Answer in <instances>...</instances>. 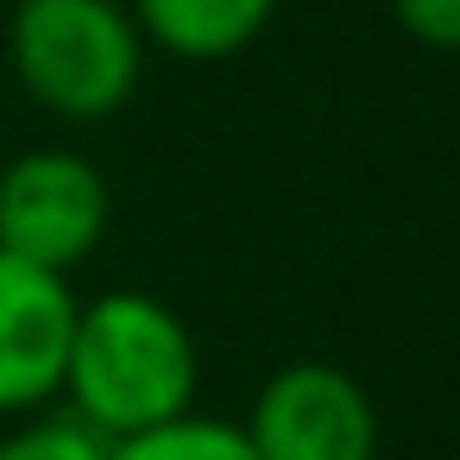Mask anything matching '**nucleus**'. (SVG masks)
<instances>
[{
	"label": "nucleus",
	"instance_id": "nucleus-1",
	"mask_svg": "<svg viewBox=\"0 0 460 460\" xmlns=\"http://www.w3.org/2000/svg\"><path fill=\"white\" fill-rule=\"evenodd\" d=\"M196 378H202L196 334L171 303L146 290H108L95 303H76L58 397H70V416L95 429L108 447L190 416Z\"/></svg>",
	"mask_w": 460,
	"mask_h": 460
},
{
	"label": "nucleus",
	"instance_id": "nucleus-2",
	"mask_svg": "<svg viewBox=\"0 0 460 460\" xmlns=\"http://www.w3.org/2000/svg\"><path fill=\"white\" fill-rule=\"evenodd\" d=\"M7 58L20 89L58 120H108L146 76V39L120 0H20Z\"/></svg>",
	"mask_w": 460,
	"mask_h": 460
},
{
	"label": "nucleus",
	"instance_id": "nucleus-3",
	"mask_svg": "<svg viewBox=\"0 0 460 460\" xmlns=\"http://www.w3.org/2000/svg\"><path fill=\"white\" fill-rule=\"evenodd\" d=\"M108 221H114L108 177L83 152L39 146L0 171V252L7 259L70 278V265H83L102 246Z\"/></svg>",
	"mask_w": 460,
	"mask_h": 460
},
{
	"label": "nucleus",
	"instance_id": "nucleus-4",
	"mask_svg": "<svg viewBox=\"0 0 460 460\" xmlns=\"http://www.w3.org/2000/svg\"><path fill=\"white\" fill-rule=\"evenodd\" d=\"M240 435L259 460H372L378 410L347 366L296 359L259 385Z\"/></svg>",
	"mask_w": 460,
	"mask_h": 460
},
{
	"label": "nucleus",
	"instance_id": "nucleus-5",
	"mask_svg": "<svg viewBox=\"0 0 460 460\" xmlns=\"http://www.w3.org/2000/svg\"><path fill=\"white\" fill-rule=\"evenodd\" d=\"M70 328V278L0 252V416H32L64 391Z\"/></svg>",
	"mask_w": 460,
	"mask_h": 460
},
{
	"label": "nucleus",
	"instance_id": "nucleus-6",
	"mask_svg": "<svg viewBox=\"0 0 460 460\" xmlns=\"http://www.w3.org/2000/svg\"><path fill=\"white\" fill-rule=\"evenodd\" d=\"M146 51L177 64H227L265 39L278 0H127Z\"/></svg>",
	"mask_w": 460,
	"mask_h": 460
},
{
	"label": "nucleus",
	"instance_id": "nucleus-7",
	"mask_svg": "<svg viewBox=\"0 0 460 460\" xmlns=\"http://www.w3.org/2000/svg\"><path fill=\"white\" fill-rule=\"evenodd\" d=\"M108 460H259L252 441L240 435V422H221V416H177L152 435H133V441H114Z\"/></svg>",
	"mask_w": 460,
	"mask_h": 460
},
{
	"label": "nucleus",
	"instance_id": "nucleus-8",
	"mask_svg": "<svg viewBox=\"0 0 460 460\" xmlns=\"http://www.w3.org/2000/svg\"><path fill=\"white\" fill-rule=\"evenodd\" d=\"M0 460H108V441L64 410V416H32L20 429H7Z\"/></svg>",
	"mask_w": 460,
	"mask_h": 460
},
{
	"label": "nucleus",
	"instance_id": "nucleus-9",
	"mask_svg": "<svg viewBox=\"0 0 460 460\" xmlns=\"http://www.w3.org/2000/svg\"><path fill=\"white\" fill-rule=\"evenodd\" d=\"M391 20L422 51H454L460 45V0H391Z\"/></svg>",
	"mask_w": 460,
	"mask_h": 460
}]
</instances>
